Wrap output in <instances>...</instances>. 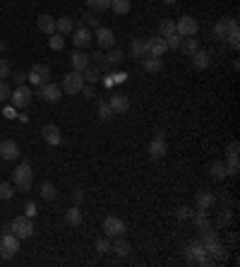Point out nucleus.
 I'll return each instance as SVG.
<instances>
[{
  "instance_id": "nucleus-1",
  "label": "nucleus",
  "mask_w": 240,
  "mask_h": 267,
  "mask_svg": "<svg viewBox=\"0 0 240 267\" xmlns=\"http://www.w3.org/2000/svg\"><path fill=\"white\" fill-rule=\"evenodd\" d=\"M32 178H34L32 166H29L27 161H22L20 166L15 168V176H12V186H15L17 190H22V193H27V190L32 188Z\"/></svg>"
},
{
  "instance_id": "nucleus-2",
  "label": "nucleus",
  "mask_w": 240,
  "mask_h": 267,
  "mask_svg": "<svg viewBox=\"0 0 240 267\" xmlns=\"http://www.w3.org/2000/svg\"><path fill=\"white\" fill-rule=\"evenodd\" d=\"M10 229H12V234L17 236L20 241L22 238H32V234H34V224H32V219L24 214V217H15L12 219V224H10Z\"/></svg>"
},
{
  "instance_id": "nucleus-3",
  "label": "nucleus",
  "mask_w": 240,
  "mask_h": 267,
  "mask_svg": "<svg viewBox=\"0 0 240 267\" xmlns=\"http://www.w3.org/2000/svg\"><path fill=\"white\" fill-rule=\"evenodd\" d=\"M17 250H20V238L15 234H5L0 238V257L10 260V257L17 255Z\"/></svg>"
},
{
  "instance_id": "nucleus-4",
  "label": "nucleus",
  "mask_w": 240,
  "mask_h": 267,
  "mask_svg": "<svg viewBox=\"0 0 240 267\" xmlns=\"http://www.w3.org/2000/svg\"><path fill=\"white\" fill-rule=\"evenodd\" d=\"M87 82H84V77H82V72H77V70H72V72H67L65 77H63V92H67V94H77V92H82V87H84Z\"/></svg>"
},
{
  "instance_id": "nucleus-5",
  "label": "nucleus",
  "mask_w": 240,
  "mask_h": 267,
  "mask_svg": "<svg viewBox=\"0 0 240 267\" xmlns=\"http://www.w3.org/2000/svg\"><path fill=\"white\" fill-rule=\"evenodd\" d=\"M34 92L29 87H24V84H17L15 92H10V101L15 109H24V106H29V101H32Z\"/></svg>"
},
{
  "instance_id": "nucleus-6",
  "label": "nucleus",
  "mask_w": 240,
  "mask_h": 267,
  "mask_svg": "<svg viewBox=\"0 0 240 267\" xmlns=\"http://www.w3.org/2000/svg\"><path fill=\"white\" fill-rule=\"evenodd\" d=\"M166 152H168V147H166V140H164V130H159L156 133V137H154L152 142H149V147H147V154H149V159H164Z\"/></svg>"
},
{
  "instance_id": "nucleus-7",
  "label": "nucleus",
  "mask_w": 240,
  "mask_h": 267,
  "mask_svg": "<svg viewBox=\"0 0 240 267\" xmlns=\"http://www.w3.org/2000/svg\"><path fill=\"white\" fill-rule=\"evenodd\" d=\"M197 32H199V24H197V20L190 17V15L180 17V20L175 22V34H180L183 39H185V36H195Z\"/></svg>"
},
{
  "instance_id": "nucleus-8",
  "label": "nucleus",
  "mask_w": 240,
  "mask_h": 267,
  "mask_svg": "<svg viewBox=\"0 0 240 267\" xmlns=\"http://www.w3.org/2000/svg\"><path fill=\"white\" fill-rule=\"evenodd\" d=\"M125 231H128V226H125V222H123L120 217H106V222H103V234L108 236V238L110 236L118 238V236H123Z\"/></svg>"
},
{
  "instance_id": "nucleus-9",
  "label": "nucleus",
  "mask_w": 240,
  "mask_h": 267,
  "mask_svg": "<svg viewBox=\"0 0 240 267\" xmlns=\"http://www.w3.org/2000/svg\"><path fill=\"white\" fill-rule=\"evenodd\" d=\"M144 44H147V56H152V58H161V56H166V51H168L164 36H152V39H147Z\"/></svg>"
},
{
  "instance_id": "nucleus-10",
  "label": "nucleus",
  "mask_w": 240,
  "mask_h": 267,
  "mask_svg": "<svg viewBox=\"0 0 240 267\" xmlns=\"http://www.w3.org/2000/svg\"><path fill=\"white\" fill-rule=\"evenodd\" d=\"M48 77H51V70H48V65H34L32 70H29V75H27V79L32 82L34 87H41V84H46V82H48Z\"/></svg>"
},
{
  "instance_id": "nucleus-11",
  "label": "nucleus",
  "mask_w": 240,
  "mask_h": 267,
  "mask_svg": "<svg viewBox=\"0 0 240 267\" xmlns=\"http://www.w3.org/2000/svg\"><path fill=\"white\" fill-rule=\"evenodd\" d=\"M39 97L44 101H51V104H55V101L63 99V89L58 87V84H51V82H46V84H41L39 87Z\"/></svg>"
},
{
  "instance_id": "nucleus-12",
  "label": "nucleus",
  "mask_w": 240,
  "mask_h": 267,
  "mask_svg": "<svg viewBox=\"0 0 240 267\" xmlns=\"http://www.w3.org/2000/svg\"><path fill=\"white\" fill-rule=\"evenodd\" d=\"M41 135H44V140H46V145H60L63 142V133H60V128L58 125H53V123H46L44 128H41Z\"/></svg>"
},
{
  "instance_id": "nucleus-13",
  "label": "nucleus",
  "mask_w": 240,
  "mask_h": 267,
  "mask_svg": "<svg viewBox=\"0 0 240 267\" xmlns=\"http://www.w3.org/2000/svg\"><path fill=\"white\" fill-rule=\"evenodd\" d=\"M94 39H96V44L101 46V48H113V46H115V34H113V29H108V27H96Z\"/></svg>"
},
{
  "instance_id": "nucleus-14",
  "label": "nucleus",
  "mask_w": 240,
  "mask_h": 267,
  "mask_svg": "<svg viewBox=\"0 0 240 267\" xmlns=\"http://www.w3.org/2000/svg\"><path fill=\"white\" fill-rule=\"evenodd\" d=\"M20 156V147L15 140H3L0 142V159H5V161H15Z\"/></svg>"
},
{
  "instance_id": "nucleus-15",
  "label": "nucleus",
  "mask_w": 240,
  "mask_h": 267,
  "mask_svg": "<svg viewBox=\"0 0 240 267\" xmlns=\"http://www.w3.org/2000/svg\"><path fill=\"white\" fill-rule=\"evenodd\" d=\"M110 109H113V113H125L128 109H130V97H125L123 92H115V94H110Z\"/></svg>"
},
{
  "instance_id": "nucleus-16",
  "label": "nucleus",
  "mask_w": 240,
  "mask_h": 267,
  "mask_svg": "<svg viewBox=\"0 0 240 267\" xmlns=\"http://www.w3.org/2000/svg\"><path fill=\"white\" fill-rule=\"evenodd\" d=\"M204 253L209 257H214V260H228V250H226V245L221 243V241H214V243L204 245Z\"/></svg>"
},
{
  "instance_id": "nucleus-17",
  "label": "nucleus",
  "mask_w": 240,
  "mask_h": 267,
  "mask_svg": "<svg viewBox=\"0 0 240 267\" xmlns=\"http://www.w3.org/2000/svg\"><path fill=\"white\" fill-rule=\"evenodd\" d=\"M91 39H94V36H91V32H89L87 27H79V29L72 32V44H75L77 48H87V46L91 44Z\"/></svg>"
},
{
  "instance_id": "nucleus-18",
  "label": "nucleus",
  "mask_w": 240,
  "mask_h": 267,
  "mask_svg": "<svg viewBox=\"0 0 240 267\" xmlns=\"http://www.w3.org/2000/svg\"><path fill=\"white\" fill-rule=\"evenodd\" d=\"M70 65H72V70L82 72L87 65H91V56H89V53H84V51H75V53L70 56Z\"/></svg>"
},
{
  "instance_id": "nucleus-19",
  "label": "nucleus",
  "mask_w": 240,
  "mask_h": 267,
  "mask_svg": "<svg viewBox=\"0 0 240 267\" xmlns=\"http://www.w3.org/2000/svg\"><path fill=\"white\" fill-rule=\"evenodd\" d=\"M195 202H197V210H204V212H209L211 207H214V202H216V198H214V193H207V190H199V193H197V198H195Z\"/></svg>"
},
{
  "instance_id": "nucleus-20",
  "label": "nucleus",
  "mask_w": 240,
  "mask_h": 267,
  "mask_svg": "<svg viewBox=\"0 0 240 267\" xmlns=\"http://www.w3.org/2000/svg\"><path fill=\"white\" fill-rule=\"evenodd\" d=\"M36 24H39V29H41V32L44 34H48V36H51V34H55V20L53 17H51V15H39V17H36Z\"/></svg>"
},
{
  "instance_id": "nucleus-21",
  "label": "nucleus",
  "mask_w": 240,
  "mask_h": 267,
  "mask_svg": "<svg viewBox=\"0 0 240 267\" xmlns=\"http://www.w3.org/2000/svg\"><path fill=\"white\" fill-rule=\"evenodd\" d=\"M55 32L58 34H72L75 32V20L72 17H60V20H55Z\"/></svg>"
},
{
  "instance_id": "nucleus-22",
  "label": "nucleus",
  "mask_w": 240,
  "mask_h": 267,
  "mask_svg": "<svg viewBox=\"0 0 240 267\" xmlns=\"http://www.w3.org/2000/svg\"><path fill=\"white\" fill-rule=\"evenodd\" d=\"M192 60H195L197 70H207L211 65V53L209 51H197V53H192Z\"/></svg>"
},
{
  "instance_id": "nucleus-23",
  "label": "nucleus",
  "mask_w": 240,
  "mask_h": 267,
  "mask_svg": "<svg viewBox=\"0 0 240 267\" xmlns=\"http://www.w3.org/2000/svg\"><path fill=\"white\" fill-rule=\"evenodd\" d=\"M226 39L230 41L233 48H238L240 46V29H238V20H228V34H226Z\"/></svg>"
},
{
  "instance_id": "nucleus-24",
  "label": "nucleus",
  "mask_w": 240,
  "mask_h": 267,
  "mask_svg": "<svg viewBox=\"0 0 240 267\" xmlns=\"http://www.w3.org/2000/svg\"><path fill=\"white\" fill-rule=\"evenodd\" d=\"M82 77H84V82H89V84H96V82H101V70L94 65H87L82 70Z\"/></svg>"
},
{
  "instance_id": "nucleus-25",
  "label": "nucleus",
  "mask_w": 240,
  "mask_h": 267,
  "mask_svg": "<svg viewBox=\"0 0 240 267\" xmlns=\"http://www.w3.org/2000/svg\"><path fill=\"white\" fill-rule=\"evenodd\" d=\"M180 51H183L185 56H192V53H197V51H199V44H197V39H192V36H185V39L180 41Z\"/></svg>"
},
{
  "instance_id": "nucleus-26",
  "label": "nucleus",
  "mask_w": 240,
  "mask_h": 267,
  "mask_svg": "<svg viewBox=\"0 0 240 267\" xmlns=\"http://www.w3.org/2000/svg\"><path fill=\"white\" fill-rule=\"evenodd\" d=\"M144 70L147 72H152V75H156V72H161L164 70V63H161V58H144Z\"/></svg>"
},
{
  "instance_id": "nucleus-27",
  "label": "nucleus",
  "mask_w": 240,
  "mask_h": 267,
  "mask_svg": "<svg viewBox=\"0 0 240 267\" xmlns=\"http://www.w3.org/2000/svg\"><path fill=\"white\" fill-rule=\"evenodd\" d=\"M130 53H132V58H147V44H144V39H135L132 41Z\"/></svg>"
},
{
  "instance_id": "nucleus-28",
  "label": "nucleus",
  "mask_w": 240,
  "mask_h": 267,
  "mask_svg": "<svg viewBox=\"0 0 240 267\" xmlns=\"http://www.w3.org/2000/svg\"><path fill=\"white\" fill-rule=\"evenodd\" d=\"M123 51H118V48H110V53L106 58H103V63H106V65L108 67H115V65H120V63H123Z\"/></svg>"
},
{
  "instance_id": "nucleus-29",
  "label": "nucleus",
  "mask_w": 240,
  "mask_h": 267,
  "mask_svg": "<svg viewBox=\"0 0 240 267\" xmlns=\"http://www.w3.org/2000/svg\"><path fill=\"white\" fill-rule=\"evenodd\" d=\"M65 222L70 224V226H79V224H82V212H79V207H70V210L65 212Z\"/></svg>"
},
{
  "instance_id": "nucleus-30",
  "label": "nucleus",
  "mask_w": 240,
  "mask_h": 267,
  "mask_svg": "<svg viewBox=\"0 0 240 267\" xmlns=\"http://www.w3.org/2000/svg\"><path fill=\"white\" fill-rule=\"evenodd\" d=\"M209 171H211V176H214V178H218V181H221V178H226V176H228V168H226V161H214V164L209 166Z\"/></svg>"
},
{
  "instance_id": "nucleus-31",
  "label": "nucleus",
  "mask_w": 240,
  "mask_h": 267,
  "mask_svg": "<svg viewBox=\"0 0 240 267\" xmlns=\"http://www.w3.org/2000/svg\"><path fill=\"white\" fill-rule=\"evenodd\" d=\"M192 217H195V224H197V229H199V231H204V229H209V226H211V224H209L207 212H204V210L192 212Z\"/></svg>"
},
{
  "instance_id": "nucleus-32",
  "label": "nucleus",
  "mask_w": 240,
  "mask_h": 267,
  "mask_svg": "<svg viewBox=\"0 0 240 267\" xmlns=\"http://www.w3.org/2000/svg\"><path fill=\"white\" fill-rule=\"evenodd\" d=\"M39 193H41V198H44V200H53L55 195H58V190H55V186L51 183V181H44V183H41V188H39Z\"/></svg>"
},
{
  "instance_id": "nucleus-33",
  "label": "nucleus",
  "mask_w": 240,
  "mask_h": 267,
  "mask_svg": "<svg viewBox=\"0 0 240 267\" xmlns=\"http://www.w3.org/2000/svg\"><path fill=\"white\" fill-rule=\"evenodd\" d=\"M48 46H51V51H63L65 48V36L63 34H51V39H48Z\"/></svg>"
},
{
  "instance_id": "nucleus-34",
  "label": "nucleus",
  "mask_w": 240,
  "mask_h": 267,
  "mask_svg": "<svg viewBox=\"0 0 240 267\" xmlns=\"http://www.w3.org/2000/svg\"><path fill=\"white\" fill-rule=\"evenodd\" d=\"M226 34H228V20L216 22V27H214V36H216L218 41H226Z\"/></svg>"
},
{
  "instance_id": "nucleus-35",
  "label": "nucleus",
  "mask_w": 240,
  "mask_h": 267,
  "mask_svg": "<svg viewBox=\"0 0 240 267\" xmlns=\"http://www.w3.org/2000/svg\"><path fill=\"white\" fill-rule=\"evenodd\" d=\"M110 10L118 12V15L130 12V0H110Z\"/></svg>"
},
{
  "instance_id": "nucleus-36",
  "label": "nucleus",
  "mask_w": 240,
  "mask_h": 267,
  "mask_svg": "<svg viewBox=\"0 0 240 267\" xmlns=\"http://www.w3.org/2000/svg\"><path fill=\"white\" fill-rule=\"evenodd\" d=\"M171 34H175V22L173 20H164V22L159 24V36H171Z\"/></svg>"
},
{
  "instance_id": "nucleus-37",
  "label": "nucleus",
  "mask_w": 240,
  "mask_h": 267,
  "mask_svg": "<svg viewBox=\"0 0 240 267\" xmlns=\"http://www.w3.org/2000/svg\"><path fill=\"white\" fill-rule=\"evenodd\" d=\"M98 116H101V121H110L113 118V109H110L108 101H98Z\"/></svg>"
},
{
  "instance_id": "nucleus-38",
  "label": "nucleus",
  "mask_w": 240,
  "mask_h": 267,
  "mask_svg": "<svg viewBox=\"0 0 240 267\" xmlns=\"http://www.w3.org/2000/svg\"><path fill=\"white\" fill-rule=\"evenodd\" d=\"M15 198V186L12 183H0V200H12Z\"/></svg>"
},
{
  "instance_id": "nucleus-39",
  "label": "nucleus",
  "mask_w": 240,
  "mask_h": 267,
  "mask_svg": "<svg viewBox=\"0 0 240 267\" xmlns=\"http://www.w3.org/2000/svg\"><path fill=\"white\" fill-rule=\"evenodd\" d=\"M87 5H89V8H91L94 12L110 10V0H87Z\"/></svg>"
},
{
  "instance_id": "nucleus-40",
  "label": "nucleus",
  "mask_w": 240,
  "mask_h": 267,
  "mask_svg": "<svg viewBox=\"0 0 240 267\" xmlns=\"http://www.w3.org/2000/svg\"><path fill=\"white\" fill-rule=\"evenodd\" d=\"M110 250H115L118 255H130V243L128 241H115L110 245Z\"/></svg>"
},
{
  "instance_id": "nucleus-41",
  "label": "nucleus",
  "mask_w": 240,
  "mask_h": 267,
  "mask_svg": "<svg viewBox=\"0 0 240 267\" xmlns=\"http://www.w3.org/2000/svg\"><path fill=\"white\" fill-rule=\"evenodd\" d=\"M226 168H228V176H238V171H240L238 156H230V159H228V164H226Z\"/></svg>"
},
{
  "instance_id": "nucleus-42",
  "label": "nucleus",
  "mask_w": 240,
  "mask_h": 267,
  "mask_svg": "<svg viewBox=\"0 0 240 267\" xmlns=\"http://www.w3.org/2000/svg\"><path fill=\"white\" fill-rule=\"evenodd\" d=\"M180 41H183V36H180V34H171V36H166V46H168V48H180Z\"/></svg>"
},
{
  "instance_id": "nucleus-43",
  "label": "nucleus",
  "mask_w": 240,
  "mask_h": 267,
  "mask_svg": "<svg viewBox=\"0 0 240 267\" xmlns=\"http://www.w3.org/2000/svg\"><path fill=\"white\" fill-rule=\"evenodd\" d=\"M108 250H110V241H108V238H98V241H96V253L106 255Z\"/></svg>"
},
{
  "instance_id": "nucleus-44",
  "label": "nucleus",
  "mask_w": 240,
  "mask_h": 267,
  "mask_svg": "<svg viewBox=\"0 0 240 267\" xmlns=\"http://www.w3.org/2000/svg\"><path fill=\"white\" fill-rule=\"evenodd\" d=\"M175 217H178L180 222H183V219H192V210H190V207H178V210H175Z\"/></svg>"
},
{
  "instance_id": "nucleus-45",
  "label": "nucleus",
  "mask_w": 240,
  "mask_h": 267,
  "mask_svg": "<svg viewBox=\"0 0 240 267\" xmlns=\"http://www.w3.org/2000/svg\"><path fill=\"white\" fill-rule=\"evenodd\" d=\"M8 77H10V63L8 60H0V82Z\"/></svg>"
},
{
  "instance_id": "nucleus-46",
  "label": "nucleus",
  "mask_w": 240,
  "mask_h": 267,
  "mask_svg": "<svg viewBox=\"0 0 240 267\" xmlns=\"http://www.w3.org/2000/svg\"><path fill=\"white\" fill-rule=\"evenodd\" d=\"M10 92H12V89L8 87V84H5V79H3V82H0V101H8V99H10Z\"/></svg>"
},
{
  "instance_id": "nucleus-47",
  "label": "nucleus",
  "mask_w": 240,
  "mask_h": 267,
  "mask_svg": "<svg viewBox=\"0 0 240 267\" xmlns=\"http://www.w3.org/2000/svg\"><path fill=\"white\" fill-rule=\"evenodd\" d=\"M24 214H27L29 219L36 217V205H34V202H27V205H24Z\"/></svg>"
},
{
  "instance_id": "nucleus-48",
  "label": "nucleus",
  "mask_w": 240,
  "mask_h": 267,
  "mask_svg": "<svg viewBox=\"0 0 240 267\" xmlns=\"http://www.w3.org/2000/svg\"><path fill=\"white\" fill-rule=\"evenodd\" d=\"M218 224H221V226H228V224H230V212L228 210L221 212V217H218Z\"/></svg>"
},
{
  "instance_id": "nucleus-49",
  "label": "nucleus",
  "mask_w": 240,
  "mask_h": 267,
  "mask_svg": "<svg viewBox=\"0 0 240 267\" xmlns=\"http://www.w3.org/2000/svg\"><path fill=\"white\" fill-rule=\"evenodd\" d=\"M84 22H87V24H91L94 29H96V27H101V24H98V17H94L91 12H87V15H84Z\"/></svg>"
},
{
  "instance_id": "nucleus-50",
  "label": "nucleus",
  "mask_w": 240,
  "mask_h": 267,
  "mask_svg": "<svg viewBox=\"0 0 240 267\" xmlns=\"http://www.w3.org/2000/svg\"><path fill=\"white\" fill-rule=\"evenodd\" d=\"M27 82V72L22 70H15V84H24Z\"/></svg>"
},
{
  "instance_id": "nucleus-51",
  "label": "nucleus",
  "mask_w": 240,
  "mask_h": 267,
  "mask_svg": "<svg viewBox=\"0 0 240 267\" xmlns=\"http://www.w3.org/2000/svg\"><path fill=\"white\" fill-rule=\"evenodd\" d=\"M82 94H84L87 99H94V97H96V94H94V87H91V84H84V87H82Z\"/></svg>"
},
{
  "instance_id": "nucleus-52",
  "label": "nucleus",
  "mask_w": 240,
  "mask_h": 267,
  "mask_svg": "<svg viewBox=\"0 0 240 267\" xmlns=\"http://www.w3.org/2000/svg\"><path fill=\"white\" fill-rule=\"evenodd\" d=\"M238 149H240V145L233 140V142L228 145V159H230V156H238Z\"/></svg>"
},
{
  "instance_id": "nucleus-53",
  "label": "nucleus",
  "mask_w": 240,
  "mask_h": 267,
  "mask_svg": "<svg viewBox=\"0 0 240 267\" xmlns=\"http://www.w3.org/2000/svg\"><path fill=\"white\" fill-rule=\"evenodd\" d=\"M110 79H113V84H123V82H125V75L118 72V75H110Z\"/></svg>"
},
{
  "instance_id": "nucleus-54",
  "label": "nucleus",
  "mask_w": 240,
  "mask_h": 267,
  "mask_svg": "<svg viewBox=\"0 0 240 267\" xmlns=\"http://www.w3.org/2000/svg\"><path fill=\"white\" fill-rule=\"evenodd\" d=\"M3 113H5V118H15V106H8Z\"/></svg>"
},
{
  "instance_id": "nucleus-55",
  "label": "nucleus",
  "mask_w": 240,
  "mask_h": 267,
  "mask_svg": "<svg viewBox=\"0 0 240 267\" xmlns=\"http://www.w3.org/2000/svg\"><path fill=\"white\" fill-rule=\"evenodd\" d=\"M82 200H84V193H82V190H75V202L79 205Z\"/></svg>"
},
{
  "instance_id": "nucleus-56",
  "label": "nucleus",
  "mask_w": 240,
  "mask_h": 267,
  "mask_svg": "<svg viewBox=\"0 0 240 267\" xmlns=\"http://www.w3.org/2000/svg\"><path fill=\"white\" fill-rule=\"evenodd\" d=\"M103 84H106V87H113V79H110V75H108V77H106V79H103Z\"/></svg>"
},
{
  "instance_id": "nucleus-57",
  "label": "nucleus",
  "mask_w": 240,
  "mask_h": 267,
  "mask_svg": "<svg viewBox=\"0 0 240 267\" xmlns=\"http://www.w3.org/2000/svg\"><path fill=\"white\" fill-rule=\"evenodd\" d=\"M166 5H175V3H178V0H164Z\"/></svg>"
}]
</instances>
